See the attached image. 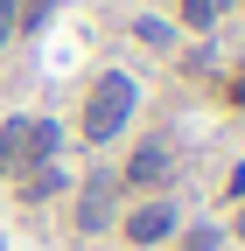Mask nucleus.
Masks as SVG:
<instances>
[{
	"mask_svg": "<svg viewBox=\"0 0 245 251\" xmlns=\"http://www.w3.org/2000/svg\"><path fill=\"white\" fill-rule=\"evenodd\" d=\"M224 7H238V0H217V14H224Z\"/></svg>",
	"mask_w": 245,
	"mask_h": 251,
	"instance_id": "ddd939ff",
	"label": "nucleus"
},
{
	"mask_svg": "<svg viewBox=\"0 0 245 251\" xmlns=\"http://www.w3.org/2000/svg\"><path fill=\"white\" fill-rule=\"evenodd\" d=\"M49 14H56V0H21V35H35Z\"/></svg>",
	"mask_w": 245,
	"mask_h": 251,
	"instance_id": "9d476101",
	"label": "nucleus"
},
{
	"mask_svg": "<svg viewBox=\"0 0 245 251\" xmlns=\"http://www.w3.org/2000/svg\"><path fill=\"white\" fill-rule=\"evenodd\" d=\"M133 42H147V49H175V21H168V14H140V21H133Z\"/></svg>",
	"mask_w": 245,
	"mask_h": 251,
	"instance_id": "6e6552de",
	"label": "nucleus"
},
{
	"mask_svg": "<svg viewBox=\"0 0 245 251\" xmlns=\"http://www.w3.org/2000/svg\"><path fill=\"white\" fill-rule=\"evenodd\" d=\"M63 188H70L63 161H42V168H28V175H21V188H14V196H21L28 209H42V202H56V196H63Z\"/></svg>",
	"mask_w": 245,
	"mask_h": 251,
	"instance_id": "423d86ee",
	"label": "nucleus"
},
{
	"mask_svg": "<svg viewBox=\"0 0 245 251\" xmlns=\"http://www.w3.org/2000/svg\"><path fill=\"white\" fill-rule=\"evenodd\" d=\"M119 216V175H91V181H77V230L91 237V230H105Z\"/></svg>",
	"mask_w": 245,
	"mask_h": 251,
	"instance_id": "39448f33",
	"label": "nucleus"
},
{
	"mask_svg": "<svg viewBox=\"0 0 245 251\" xmlns=\"http://www.w3.org/2000/svg\"><path fill=\"white\" fill-rule=\"evenodd\" d=\"M133 112H140L133 70H98V77L84 84V105H77V140H84V147H112V140L133 126Z\"/></svg>",
	"mask_w": 245,
	"mask_h": 251,
	"instance_id": "f257e3e1",
	"label": "nucleus"
},
{
	"mask_svg": "<svg viewBox=\"0 0 245 251\" xmlns=\"http://www.w3.org/2000/svg\"><path fill=\"white\" fill-rule=\"evenodd\" d=\"M231 237H245V202H238V224H231Z\"/></svg>",
	"mask_w": 245,
	"mask_h": 251,
	"instance_id": "f8f14e48",
	"label": "nucleus"
},
{
	"mask_svg": "<svg viewBox=\"0 0 245 251\" xmlns=\"http://www.w3.org/2000/svg\"><path fill=\"white\" fill-rule=\"evenodd\" d=\"M238 14H245V0H238Z\"/></svg>",
	"mask_w": 245,
	"mask_h": 251,
	"instance_id": "4468645a",
	"label": "nucleus"
},
{
	"mask_svg": "<svg viewBox=\"0 0 245 251\" xmlns=\"http://www.w3.org/2000/svg\"><path fill=\"white\" fill-rule=\"evenodd\" d=\"M168 175H175V147H168V140H140V147L126 153L119 188H168Z\"/></svg>",
	"mask_w": 245,
	"mask_h": 251,
	"instance_id": "20e7f679",
	"label": "nucleus"
},
{
	"mask_svg": "<svg viewBox=\"0 0 245 251\" xmlns=\"http://www.w3.org/2000/svg\"><path fill=\"white\" fill-rule=\"evenodd\" d=\"M175 230H182V216H175L168 196H147V202H133L126 216H119V237H126L133 251H154V244H168Z\"/></svg>",
	"mask_w": 245,
	"mask_h": 251,
	"instance_id": "7ed1b4c3",
	"label": "nucleus"
},
{
	"mask_svg": "<svg viewBox=\"0 0 245 251\" xmlns=\"http://www.w3.org/2000/svg\"><path fill=\"white\" fill-rule=\"evenodd\" d=\"M21 35V0H0V49Z\"/></svg>",
	"mask_w": 245,
	"mask_h": 251,
	"instance_id": "9b49d317",
	"label": "nucleus"
},
{
	"mask_svg": "<svg viewBox=\"0 0 245 251\" xmlns=\"http://www.w3.org/2000/svg\"><path fill=\"white\" fill-rule=\"evenodd\" d=\"M217 28V0H175V35H203Z\"/></svg>",
	"mask_w": 245,
	"mask_h": 251,
	"instance_id": "0eeeda50",
	"label": "nucleus"
},
{
	"mask_svg": "<svg viewBox=\"0 0 245 251\" xmlns=\"http://www.w3.org/2000/svg\"><path fill=\"white\" fill-rule=\"evenodd\" d=\"M175 251H224V230L217 224H189V230H175Z\"/></svg>",
	"mask_w": 245,
	"mask_h": 251,
	"instance_id": "1a4fd4ad",
	"label": "nucleus"
},
{
	"mask_svg": "<svg viewBox=\"0 0 245 251\" xmlns=\"http://www.w3.org/2000/svg\"><path fill=\"white\" fill-rule=\"evenodd\" d=\"M63 153V126L56 119H28V112H14V119H0V181H21L28 168H42V161H56Z\"/></svg>",
	"mask_w": 245,
	"mask_h": 251,
	"instance_id": "f03ea898",
	"label": "nucleus"
}]
</instances>
